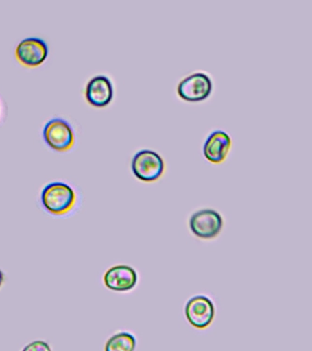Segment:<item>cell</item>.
<instances>
[{
    "instance_id": "cell-1",
    "label": "cell",
    "mask_w": 312,
    "mask_h": 351,
    "mask_svg": "<svg viewBox=\"0 0 312 351\" xmlns=\"http://www.w3.org/2000/svg\"><path fill=\"white\" fill-rule=\"evenodd\" d=\"M43 208L53 215H64L73 208L76 194L72 186L61 181L49 183L40 194Z\"/></svg>"
},
{
    "instance_id": "cell-2",
    "label": "cell",
    "mask_w": 312,
    "mask_h": 351,
    "mask_svg": "<svg viewBox=\"0 0 312 351\" xmlns=\"http://www.w3.org/2000/svg\"><path fill=\"white\" fill-rule=\"evenodd\" d=\"M131 167L136 178L145 182L158 180L165 169V163L160 154L149 149H143L134 155Z\"/></svg>"
},
{
    "instance_id": "cell-3",
    "label": "cell",
    "mask_w": 312,
    "mask_h": 351,
    "mask_svg": "<svg viewBox=\"0 0 312 351\" xmlns=\"http://www.w3.org/2000/svg\"><path fill=\"white\" fill-rule=\"evenodd\" d=\"M190 230L197 238L210 240L217 237L224 227V219L217 210L204 208L191 216Z\"/></svg>"
},
{
    "instance_id": "cell-4",
    "label": "cell",
    "mask_w": 312,
    "mask_h": 351,
    "mask_svg": "<svg viewBox=\"0 0 312 351\" xmlns=\"http://www.w3.org/2000/svg\"><path fill=\"white\" fill-rule=\"evenodd\" d=\"M185 317L193 328L205 329L213 323L215 306L212 299L205 295H195L185 304Z\"/></svg>"
},
{
    "instance_id": "cell-5",
    "label": "cell",
    "mask_w": 312,
    "mask_h": 351,
    "mask_svg": "<svg viewBox=\"0 0 312 351\" xmlns=\"http://www.w3.org/2000/svg\"><path fill=\"white\" fill-rule=\"evenodd\" d=\"M213 90L212 79L202 71L191 73L179 82L178 95L183 100L200 101L209 97Z\"/></svg>"
},
{
    "instance_id": "cell-6",
    "label": "cell",
    "mask_w": 312,
    "mask_h": 351,
    "mask_svg": "<svg viewBox=\"0 0 312 351\" xmlns=\"http://www.w3.org/2000/svg\"><path fill=\"white\" fill-rule=\"evenodd\" d=\"M43 137L49 147L57 151L69 150L75 144L73 128L62 118L49 121L43 129Z\"/></svg>"
},
{
    "instance_id": "cell-7",
    "label": "cell",
    "mask_w": 312,
    "mask_h": 351,
    "mask_svg": "<svg viewBox=\"0 0 312 351\" xmlns=\"http://www.w3.org/2000/svg\"><path fill=\"white\" fill-rule=\"evenodd\" d=\"M139 282V274L130 265H119L109 268L104 274V284L115 292H128Z\"/></svg>"
},
{
    "instance_id": "cell-8",
    "label": "cell",
    "mask_w": 312,
    "mask_h": 351,
    "mask_svg": "<svg viewBox=\"0 0 312 351\" xmlns=\"http://www.w3.org/2000/svg\"><path fill=\"white\" fill-rule=\"evenodd\" d=\"M48 53L47 43L37 37L24 38L16 48V56L19 62L29 67H36L42 64Z\"/></svg>"
},
{
    "instance_id": "cell-9",
    "label": "cell",
    "mask_w": 312,
    "mask_h": 351,
    "mask_svg": "<svg viewBox=\"0 0 312 351\" xmlns=\"http://www.w3.org/2000/svg\"><path fill=\"white\" fill-rule=\"evenodd\" d=\"M114 96V86L108 76L97 75L87 82L86 98L92 106L103 107L108 106Z\"/></svg>"
},
{
    "instance_id": "cell-10",
    "label": "cell",
    "mask_w": 312,
    "mask_h": 351,
    "mask_svg": "<svg viewBox=\"0 0 312 351\" xmlns=\"http://www.w3.org/2000/svg\"><path fill=\"white\" fill-rule=\"evenodd\" d=\"M231 144V137L226 131H213L204 142V156L213 164L221 163L226 159Z\"/></svg>"
},
{
    "instance_id": "cell-11",
    "label": "cell",
    "mask_w": 312,
    "mask_h": 351,
    "mask_svg": "<svg viewBox=\"0 0 312 351\" xmlns=\"http://www.w3.org/2000/svg\"><path fill=\"white\" fill-rule=\"evenodd\" d=\"M136 339L130 332H119L109 337L105 351H135Z\"/></svg>"
},
{
    "instance_id": "cell-12",
    "label": "cell",
    "mask_w": 312,
    "mask_h": 351,
    "mask_svg": "<svg viewBox=\"0 0 312 351\" xmlns=\"http://www.w3.org/2000/svg\"><path fill=\"white\" fill-rule=\"evenodd\" d=\"M21 351H53L50 347V345L47 342L43 341V340H36L29 343L25 348Z\"/></svg>"
},
{
    "instance_id": "cell-13",
    "label": "cell",
    "mask_w": 312,
    "mask_h": 351,
    "mask_svg": "<svg viewBox=\"0 0 312 351\" xmlns=\"http://www.w3.org/2000/svg\"><path fill=\"white\" fill-rule=\"evenodd\" d=\"M5 281V276L3 271L0 270V288L3 285Z\"/></svg>"
}]
</instances>
